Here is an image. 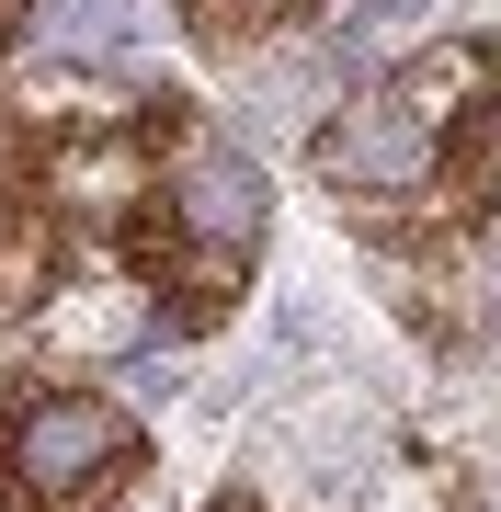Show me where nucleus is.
I'll return each mask as SVG.
<instances>
[{
	"mask_svg": "<svg viewBox=\"0 0 501 512\" xmlns=\"http://www.w3.org/2000/svg\"><path fill=\"white\" fill-rule=\"evenodd\" d=\"M149 421L80 376H0V512H126Z\"/></svg>",
	"mask_w": 501,
	"mask_h": 512,
	"instance_id": "4",
	"label": "nucleus"
},
{
	"mask_svg": "<svg viewBox=\"0 0 501 512\" xmlns=\"http://www.w3.org/2000/svg\"><path fill=\"white\" fill-rule=\"evenodd\" d=\"M308 12H331V0H183L194 46H217V57H262L285 23H308Z\"/></svg>",
	"mask_w": 501,
	"mask_h": 512,
	"instance_id": "5",
	"label": "nucleus"
},
{
	"mask_svg": "<svg viewBox=\"0 0 501 512\" xmlns=\"http://www.w3.org/2000/svg\"><path fill=\"white\" fill-rule=\"evenodd\" d=\"M23 46V0H0V57H12Z\"/></svg>",
	"mask_w": 501,
	"mask_h": 512,
	"instance_id": "6",
	"label": "nucleus"
},
{
	"mask_svg": "<svg viewBox=\"0 0 501 512\" xmlns=\"http://www.w3.org/2000/svg\"><path fill=\"white\" fill-rule=\"evenodd\" d=\"M160 126H171V92L126 103L69 69L0 92V319H57L69 296L126 274Z\"/></svg>",
	"mask_w": 501,
	"mask_h": 512,
	"instance_id": "1",
	"label": "nucleus"
},
{
	"mask_svg": "<svg viewBox=\"0 0 501 512\" xmlns=\"http://www.w3.org/2000/svg\"><path fill=\"white\" fill-rule=\"evenodd\" d=\"M205 512H274V501H251V490H217V501H205Z\"/></svg>",
	"mask_w": 501,
	"mask_h": 512,
	"instance_id": "7",
	"label": "nucleus"
},
{
	"mask_svg": "<svg viewBox=\"0 0 501 512\" xmlns=\"http://www.w3.org/2000/svg\"><path fill=\"white\" fill-rule=\"evenodd\" d=\"M308 171L365 239H467L501 205V35L388 57L353 103H331Z\"/></svg>",
	"mask_w": 501,
	"mask_h": 512,
	"instance_id": "2",
	"label": "nucleus"
},
{
	"mask_svg": "<svg viewBox=\"0 0 501 512\" xmlns=\"http://www.w3.org/2000/svg\"><path fill=\"white\" fill-rule=\"evenodd\" d=\"M251 262H262V160L217 114L171 103L160 171H149L137 228H126V285L149 308V330H171V342L217 330L251 296Z\"/></svg>",
	"mask_w": 501,
	"mask_h": 512,
	"instance_id": "3",
	"label": "nucleus"
}]
</instances>
